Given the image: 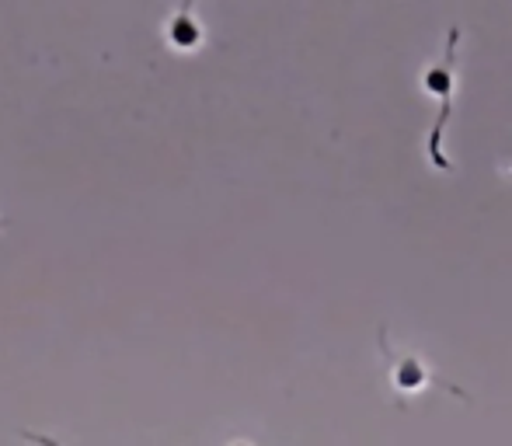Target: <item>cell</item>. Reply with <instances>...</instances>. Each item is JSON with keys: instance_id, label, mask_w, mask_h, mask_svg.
Masks as SVG:
<instances>
[{"instance_id": "1", "label": "cell", "mask_w": 512, "mask_h": 446, "mask_svg": "<svg viewBox=\"0 0 512 446\" xmlns=\"http://www.w3.org/2000/svg\"><path fill=\"white\" fill-rule=\"evenodd\" d=\"M460 39H464V28L450 25L443 56H439L436 63H429V67L422 70V81H418L425 95L439 102V112H436V119H432V126H429V136H425V154H429L432 168L443 171V175H450V171H453L450 157H446V150H443V133H446V126H450V119H453V98H457Z\"/></svg>"}, {"instance_id": "3", "label": "cell", "mask_w": 512, "mask_h": 446, "mask_svg": "<svg viewBox=\"0 0 512 446\" xmlns=\"http://www.w3.org/2000/svg\"><path fill=\"white\" fill-rule=\"evenodd\" d=\"M164 46L178 56H192L206 46V28L196 18V0H178V7L164 21Z\"/></svg>"}, {"instance_id": "2", "label": "cell", "mask_w": 512, "mask_h": 446, "mask_svg": "<svg viewBox=\"0 0 512 446\" xmlns=\"http://www.w3.org/2000/svg\"><path fill=\"white\" fill-rule=\"evenodd\" d=\"M377 345H380V356H384L387 387H391V391L398 394L401 401L418 398V394L432 391V387H439V391L453 394V398H460V401H471V394H464L457 384H450V380L439 377V373L432 370V363H425V356H418V352H398V349H394L384 325L377 328Z\"/></svg>"}, {"instance_id": "4", "label": "cell", "mask_w": 512, "mask_h": 446, "mask_svg": "<svg viewBox=\"0 0 512 446\" xmlns=\"http://www.w3.org/2000/svg\"><path fill=\"white\" fill-rule=\"evenodd\" d=\"M7 227V220H0V230H4Z\"/></svg>"}]
</instances>
